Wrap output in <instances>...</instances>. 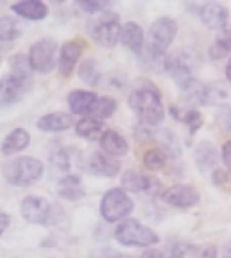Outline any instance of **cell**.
<instances>
[{
  "instance_id": "obj_18",
  "label": "cell",
  "mask_w": 231,
  "mask_h": 258,
  "mask_svg": "<svg viewBox=\"0 0 231 258\" xmlns=\"http://www.w3.org/2000/svg\"><path fill=\"white\" fill-rule=\"evenodd\" d=\"M119 39L123 41V45L128 50L135 53L142 52L144 46V32L140 29L139 23L135 22H126L125 25L121 27V34H119Z\"/></svg>"
},
{
  "instance_id": "obj_33",
  "label": "cell",
  "mask_w": 231,
  "mask_h": 258,
  "mask_svg": "<svg viewBox=\"0 0 231 258\" xmlns=\"http://www.w3.org/2000/svg\"><path fill=\"white\" fill-rule=\"evenodd\" d=\"M82 11L89 13V15H96V13H103L110 6V2H100V0H79L76 2Z\"/></svg>"
},
{
  "instance_id": "obj_6",
  "label": "cell",
  "mask_w": 231,
  "mask_h": 258,
  "mask_svg": "<svg viewBox=\"0 0 231 258\" xmlns=\"http://www.w3.org/2000/svg\"><path fill=\"white\" fill-rule=\"evenodd\" d=\"M133 210V202L126 194L125 189H110L102 198L100 212L107 223H116V221L125 219Z\"/></svg>"
},
{
  "instance_id": "obj_27",
  "label": "cell",
  "mask_w": 231,
  "mask_h": 258,
  "mask_svg": "<svg viewBox=\"0 0 231 258\" xmlns=\"http://www.w3.org/2000/svg\"><path fill=\"white\" fill-rule=\"evenodd\" d=\"M23 32L22 23L13 16H2L0 18V41H15Z\"/></svg>"
},
{
  "instance_id": "obj_36",
  "label": "cell",
  "mask_w": 231,
  "mask_h": 258,
  "mask_svg": "<svg viewBox=\"0 0 231 258\" xmlns=\"http://www.w3.org/2000/svg\"><path fill=\"white\" fill-rule=\"evenodd\" d=\"M222 162H224V166L231 171V141L224 143V146H222Z\"/></svg>"
},
{
  "instance_id": "obj_37",
  "label": "cell",
  "mask_w": 231,
  "mask_h": 258,
  "mask_svg": "<svg viewBox=\"0 0 231 258\" xmlns=\"http://www.w3.org/2000/svg\"><path fill=\"white\" fill-rule=\"evenodd\" d=\"M212 180H213V183H215V185L222 187L224 183H226L227 176H226V173H224V171L215 169V171H213V176H212Z\"/></svg>"
},
{
  "instance_id": "obj_39",
  "label": "cell",
  "mask_w": 231,
  "mask_h": 258,
  "mask_svg": "<svg viewBox=\"0 0 231 258\" xmlns=\"http://www.w3.org/2000/svg\"><path fill=\"white\" fill-rule=\"evenodd\" d=\"M226 77H227V80L231 82V57H229V61H227V64H226Z\"/></svg>"
},
{
  "instance_id": "obj_38",
  "label": "cell",
  "mask_w": 231,
  "mask_h": 258,
  "mask_svg": "<svg viewBox=\"0 0 231 258\" xmlns=\"http://www.w3.org/2000/svg\"><path fill=\"white\" fill-rule=\"evenodd\" d=\"M8 226H9V216L6 212H2L0 210V235L8 230Z\"/></svg>"
},
{
  "instance_id": "obj_17",
  "label": "cell",
  "mask_w": 231,
  "mask_h": 258,
  "mask_svg": "<svg viewBox=\"0 0 231 258\" xmlns=\"http://www.w3.org/2000/svg\"><path fill=\"white\" fill-rule=\"evenodd\" d=\"M57 194H59V198H62V200L76 202V200L86 196V189H84L80 176L64 175L59 180V183H57Z\"/></svg>"
},
{
  "instance_id": "obj_12",
  "label": "cell",
  "mask_w": 231,
  "mask_h": 258,
  "mask_svg": "<svg viewBox=\"0 0 231 258\" xmlns=\"http://www.w3.org/2000/svg\"><path fill=\"white\" fill-rule=\"evenodd\" d=\"M84 52V45L80 39H71V41H66L64 45L59 50V70L64 77H69L75 70L76 62H79L80 55Z\"/></svg>"
},
{
  "instance_id": "obj_14",
  "label": "cell",
  "mask_w": 231,
  "mask_h": 258,
  "mask_svg": "<svg viewBox=\"0 0 231 258\" xmlns=\"http://www.w3.org/2000/svg\"><path fill=\"white\" fill-rule=\"evenodd\" d=\"M121 185L130 192H155L160 183L146 175H140L137 171H126L121 176Z\"/></svg>"
},
{
  "instance_id": "obj_4",
  "label": "cell",
  "mask_w": 231,
  "mask_h": 258,
  "mask_svg": "<svg viewBox=\"0 0 231 258\" xmlns=\"http://www.w3.org/2000/svg\"><path fill=\"white\" fill-rule=\"evenodd\" d=\"M176 34H178V23L173 18H162L155 20L149 27V36H148V50L151 57H162L171 46V43L175 41Z\"/></svg>"
},
{
  "instance_id": "obj_22",
  "label": "cell",
  "mask_w": 231,
  "mask_h": 258,
  "mask_svg": "<svg viewBox=\"0 0 231 258\" xmlns=\"http://www.w3.org/2000/svg\"><path fill=\"white\" fill-rule=\"evenodd\" d=\"M102 150L112 157H121L128 152V143L116 130H105L102 136Z\"/></svg>"
},
{
  "instance_id": "obj_5",
  "label": "cell",
  "mask_w": 231,
  "mask_h": 258,
  "mask_svg": "<svg viewBox=\"0 0 231 258\" xmlns=\"http://www.w3.org/2000/svg\"><path fill=\"white\" fill-rule=\"evenodd\" d=\"M88 31L91 38L100 46L110 48L118 43L121 34V25H119V16L114 13H102L96 18H91L88 23Z\"/></svg>"
},
{
  "instance_id": "obj_11",
  "label": "cell",
  "mask_w": 231,
  "mask_h": 258,
  "mask_svg": "<svg viewBox=\"0 0 231 258\" xmlns=\"http://www.w3.org/2000/svg\"><path fill=\"white\" fill-rule=\"evenodd\" d=\"M162 202L176 209H190L199 203V192L196 187L185 185V183H178V185L169 187L167 190L162 192Z\"/></svg>"
},
{
  "instance_id": "obj_21",
  "label": "cell",
  "mask_w": 231,
  "mask_h": 258,
  "mask_svg": "<svg viewBox=\"0 0 231 258\" xmlns=\"http://www.w3.org/2000/svg\"><path fill=\"white\" fill-rule=\"evenodd\" d=\"M194 162H196L199 171H210L217 166V150L212 143L203 141L197 145V148L194 150Z\"/></svg>"
},
{
  "instance_id": "obj_23",
  "label": "cell",
  "mask_w": 231,
  "mask_h": 258,
  "mask_svg": "<svg viewBox=\"0 0 231 258\" xmlns=\"http://www.w3.org/2000/svg\"><path fill=\"white\" fill-rule=\"evenodd\" d=\"M29 143H31L29 132L25 128H16L4 139V143H2V153L4 155H15V153L25 150L29 146Z\"/></svg>"
},
{
  "instance_id": "obj_32",
  "label": "cell",
  "mask_w": 231,
  "mask_h": 258,
  "mask_svg": "<svg viewBox=\"0 0 231 258\" xmlns=\"http://www.w3.org/2000/svg\"><path fill=\"white\" fill-rule=\"evenodd\" d=\"M166 162H167V155L160 148H151L144 153L142 164H144V167L149 171L162 169V167L166 166Z\"/></svg>"
},
{
  "instance_id": "obj_20",
  "label": "cell",
  "mask_w": 231,
  "mask_h": 258,
  "mask_svg": "<svg viewBox=\"0 0 231 258\" xmlns=\"http://www.w3.org/2000/svg\"><path fill=\"white\" fill-rule=\"evenodd\" d=\"M11 11L16 13L18 16H22V18L34 20V22L46 18V15H48L46 4H43L39 0H23V2H16V4L11 6Z\"/></svg>"
},
{
  "instance_id": "obj_3",
  "label": "cell",
  "mask_w": 231,
  "mask_h": 258,
  "mask_svg": "<svg viewBox=\"0 0 231 258\" xmlns=\"http://www.w3.org/2000/svg\"><path fill=\"white\" fill-rule=\"evenodd\" d=\"M114 237L119 244L128 247H151L160 242V237L149 226L135 219H125L118 224Z\"/></svg>"
},
{
  "instance_id": "obj_30",
  "label": "cell",
  "mask_w": 231,
  "mask_h": 258,
  "mask_svg": "<svg viewBox=\"0 0 231 258\" xmlns=\"http://www.w3.org/2000/svg\"><path fill=\"white\" fill-rule=\"evenodd\" d=\"M79 75L82 79V82L89 84V86H98L100 79H102V73H100L98 66L93 59H86V61L80 64Z\"/></svg>"
},
{
  "instance_id": "obj_15",
  "label": "cell",
  "mask_w": 231,
  "mask_h": 258,
  "mask_svg": "<svg viewBox=\"0 0 231 258\" xmlns=\"http://www.w3.org/2000/svg\"><path fill=\"white\" fill-rule=\"evenodd\" d=\"M86 167L95 176H116L119 173L121 164L116 159H109V157L102 155V153H93L88 159Z\"/></svg>"
},
{
  "instance_id": "obj_19",
  "label": "cell",
  "mask_w": 231,
  "mask_h": 258,
  "mask_svg": "<svg viewBox=\"0 0 231 258\" xmlns=\"http://www.w3.org/2000/svg\"><path fill=\"white\" fill-rule=\"evenodd\" d=\"M36 125L43 132H64L73 126V118L66 112H50L39 118Z\"/></svg>"
},
{
  "instance_id": "obj_2",
  "label": "cell",
  "mask_w": 231,
  "mask_h": 258,
  "mask_svg": "<svg viewBox=\"0 0 231 258\" xmlns=\"http://www.w3.org/2000/svg\"><path fill=\"white\" fill-rule=\"evenodd\" d=\"M4 178L11 185L29 187L43 176V162L32 157H18L9 160L2 169Z\"/></svg>"
},
{
  "instance_id": "obj_28",
  "label": "cell",
  "mask_w": 231,
  "mask_h": 258,
  "mask_svg": "<svg viewBox=\"0 0 231 258\" xmlns=\"http://www.w3.org/2000/svg\"><path fill=\"white\" fill-rule=\"evenodd\" d=\"M229 52H231V29L224 27L222 31L219 32V36H217L215 43L210 46L208 53L212 59H222Z\"/></svg>"
},
{
  "instance_id": "obj_26",
  "label": "cell",
  "mask_w": 231,
  "mask_h": 258,
  "mask_svg": "<svg viewBox=\"0 0 231 258\" xmlns=\"http://www.w3.org/2000/svg\"><path fill=\"white\" fill-rule=\"evenodd\" d=\"M116 109H118V102L114 98H110V96H98V100H96L95 105H93L89 116L103 121V119L110 118V116L116 112Z\"/></svg>"
},
{
  "instance_id": "obj_9",
  "label": "cell",
  "mask_w": 231,
  "mask_h": 258,
  "mask_svg": "<svg viewBox=\"0 0 231 258\" xmlns=\"http://www.w3.org/2000/svg\"><path fill=\"white\" fill-rule=\"evenodd\" d=\"M23 219L31 224H50L53 223V207L48 203V200L41 196H27L20 207Z\"/></svg>"
},
{
  "instance_id": "obj_24",
  "label": "cell",
  "mask_w": 231,
  "mask_h": 258,
  "mask_svg": "<svg viewBox=\"0 0 231 258\" xmlns=\"http://www.w3.org/2000/svg\"><path fill=\"white\" fill-rule=\"evenodd\" d=\"M75 130L84 139H98V137H102L103 132H105L103 121L91 118V116H86V118H82L80 121H76Z\"/></svg>"
},
{
  "instance_id": "obj_16",
  "label": "cell",
  "mask_w": 231,
  "mask_h": 258,
  "mask_svg": "<svg viewBox=\"0 0 231 258\" xmlns=\"http://www.w3.org/2000/svg\"><path fill=\"white\" fill-rule=\"evenodd\" d=\"M96 100H98V95L93 91H80V89H76V91H71L68 95L69 109L76 116H89Z\"/></svg>"
},
{
  "instance_id": "obj_8",
  "label": "cell",
  "mask_w": 231,
  "mask_h": 258,
  "mask_svg": "<svg viewBox=\"0 0 231 258\" xmlns=\"http://www.w3.org/2000/svg\"><path fill=\"white\" fill-rule=\"evenodd\" d=\"M164 70L182 88V91L190 82L196 80L194 79V62L189 53H185L183 50H178V52L167 55L166 61H164Z\"/></svg>"
},
{
  "instance_id": "obj_40",
  "label": "cell",
  "mask_w": 231,
  "mask_h": 258,
  "mask_svg": "<svg viewBox=\"0 0 231 258\" xmlns=\"http://www.w3.org/2000/svg\"><path fill=\"white\" fill-rule=\"evenodd\" d=\"M227 258H231V256H227Z\"/></svg>"
},
{
  "instance_id": "obj_10",
  "label": "cell",
  "mask_w": 231,
  "mask_h": 258,
  "mask_svg": "<svg viewBox=\"0 0 231 258\" xmlns=\"http://www.w3.org/2000/svg\"><path fill=\"white\" fill-rule=\"evenodd\" d=\"M31 79H23L16 73L9 72L0 79V105H11L18 102L29 89Z\"/></svg>"
},
{
  "instance_id": "obj_35",
  "label": "cell",
  "mask_w": 231,
  "mask_h": 258,
  "mask_svg": "<svg viewBox=\"0 0 231 258\" xmlns=\"http://www.w3.org/2000/svg\"><path fill=\"white\" fill-rule=\"evenodd\" d=\"M194 258H217V247L215 246H205L203 249H199Z\"/></svg>"
},
{
  "instance_id": "obj_7",
  "label": "cell",
  "mask_w": 231,
  "mask_h": 258,
  "mask_svg": "<svg viewBox=\"0 0 231 258\" xmlns=\"http://www.w3.org/2000/svg\"><path fill=\"white\" fill-rule=\"evenodd\" d=\"M29 62L38 73H50L59 62V46L53 39H39L29 50Z\"/></svg>"
},
{
  "instance_id": "obj_29",
  "label": "cell",
  "mask_w": 231,
  "mask_h": 258,
  "mask_svg": "<svg viewBox=\"0 0 231 258\" xmlns=\"http://www.w3.org/2000/svg\"><path fill=\"white\" fill-rule=\"evenodd\" d=\"M192 249L190 246L185 244H175V246H167L162 249H151L146 251L142 258H185V254Z\"/></svg>"
},
{
  "instance_id": "obj_1",
  "label": "cell",
  "mask_w": 231,
  "mask_h": 258,
  "mask_svg": "<svg viewBox=\"0 0 231 258\" xmlns=\"http://www.w3.org/2000/svg\"><path fill=\"white\" fill-rule=\"evenodd\" d=\"M128 105L139 116L142 125L157 126L164 121L166 110H164L162 96L151 84H144L133 89L128 96Z\"/></svg>"
},
{
  "instance_id": "obj_25",
  "label": "cell",
  "mask_w": 231,
  "mask_h": 258,
  "mask_svg": "<svg viewBox=\"0 0 231 258\" xmlns=\"http://www.w3.org/2000/svg\"><path fill=\"white\" fill-rule=\"evenodd\" d=\"M50 166L57 173H64V175H71L73 167V150L71 148H61L57 150L52 157H50Z\"/></svg>"
},
{
  "instance_id": "obj_13",
  "label": "cell",
  "mask_w": 231,
  "mask_h": 258,
  "mask_svg": "<svg viewBox=\"0 0 231 258\" xmlns=\"http://www.w3.org/2000/svg\"><path fill=\"white\" fill-rule=\"evenodd\" d=\"M227 18H229V13L222 4L208 2L201 8V20L208 29H213V31H222L227 23Z\"/></svg>"
},
{
  "instance_id": "obj_31",
  "label": "cell",
  "mask_w": 231,
  "mask_h": 258,
  "mask_svg": "<svg viewBox=\"0 0 231 258\" xmlns=\"http://www.w3.org/2000/svg\"><path fill=\"white\" fill-rule=\"evenodd\" d=\"M171 114H173L176 119H182L183 123H187L190 134H196L197 130L201 128V125H203V116H201L197 110H187V112L180 114L176 107H171Z\"/></svg>"
},
{
  "instance_id": "obj_34",
  "label": "cell",
  "mask_w": 231,
  "mask_h": 258,
  "mask_svg": "<svg viewBox=\"0 0 231 258\" xmlns=\"http://www.w3.org/2000/svg\"><path fill=\"white\" fill-rule=\"evenodd\" d=\"M215 119L226 132H231V107H222V109L217 112Z\"/></svg>"
}]
</instances>
